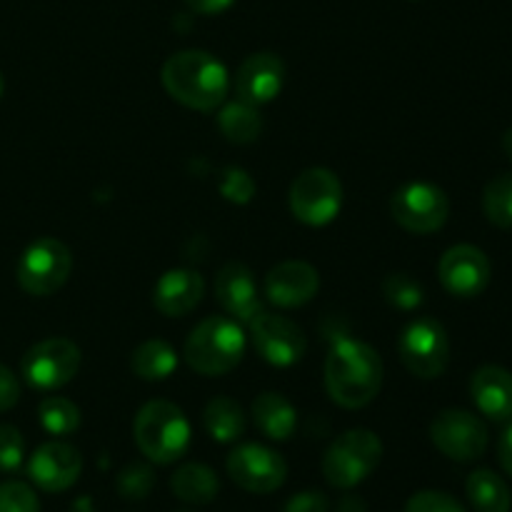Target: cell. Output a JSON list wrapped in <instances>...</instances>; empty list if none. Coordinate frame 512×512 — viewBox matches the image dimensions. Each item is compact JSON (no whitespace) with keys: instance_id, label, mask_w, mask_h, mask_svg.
I'll return each instance as SVG.
<instances>
[{"instance_id":"10","label":"cell","mask_w":512,"mask_h":512,"mask_svg":"<svg viewBox=\"0 0 512 512\" xmlns=\"http://www.w3.org/2000/svg\"><path fill=\"white\" fill-rule=\"evenodd\" d=\"M80 370V348L68 338H48L35 343L23 355L20 373L35 390H58L68 385Z\"/></svg>"},{"instance_id":"28","label":"cell","mask_w":512,"mask_h":512,"mask_svg":"<svg viewBox=\"0 0 512 512\" xmlns=\"http://www.w3.org/2000/svg\"><path fill=\"white\" fill-rule=\"evenodd\" d=\"M483 210L485 218L495 228L510 230L512 228V175H498L490 180L483 190Z\"/></svg>"},{"instance_id":"12","label":"cell","mask_w":512,"mask_h":512,"mask_svg":"<svg viewBox=\"0 0 512 512\" xmlns=\"http://www.w3.org/2000/svg\"><path fill=\"white\" fill-rule=\"evenodd\" d=\"M430 440L445 458L473 463L488 448V428L468 410H443L430 425Z\"/></svg>"},{"instance_id":"1","label":"cell","mask_w":512,"mask_h":512,"mask_svg":"<svg viewBox=\"0 0 512 512\" xmlns=\"http://www.w3.org/2000/svg\"><path fill=\"white\" fill-rule=\"evenodd\" d=\"M383 385L378 350L353 338L335 340L325 360V390L340 408L358 410L373 403Z\"/></svg>"},{"instance_id":"43","label":"cell","mask_w":512,"mask_h":512,"mask_svg":"<svg viewBox=\"0 0 512 512\" xmlns=\"http://www.w3.org/2000/svg\"><path fill=\"white\" fill-rule=\"evenodd\" d=\"M180 512H190V510H180Z\"/></svg>"},{"instance_id":"31","label":"cell","mask_w":512,"mask_h":512,"mask_svg":"<svg viewBox=\"0 0 512 512\" xmlns=\"http://www.w3.org/2000/svg\"><path fill=\"white\" fill-rule=\"evenodd\" d=\"M0 512H40L38 495L20 480L0 483Z\"/></svg>"},{"instance_id":"27","label":"cell","mask_w":512,"mask_h":512,"mask_svg":"<svg viewBox=\"0 0 512 512\" xmlns=\"http://www.w3.org/2000/svg\"><path fill=\"white\" fill-rule=\"evenodd\" d=\"M38 418L45 433L55 435V438L73 435L80 428V408L73 400L60 398V395H50L40 403Z\"/></svg>"},{"instance_id":"36","label":"cell","mask_w":512,"mask_h":512,"mask_svg":"<svg viewBox=\"0 0 512 512\" xmlns=\"http://www.w3.org/2000/svg\"><path fill=\"white\" fill-rule=\"evenodd\" d=\"M20 400V383L13 375V370L0 365V413L13 408Z\"/></svg>"},{"instance_id":"16","label":"cell","mask_w":512,"mask_h":512,"mask_svg":"<svg viewBox=\"0 0 512 512\" xmlns=\"http://www.w3.org/2000/svg\"><path fill=\"white\" fill-rule=\"evenodd\" d=\"M215 298L228 318L238 323H253L255 315L263 313L258 283L243 263H225L215 275Z\"/></svg>"},{"instance_id":"15","label":"cell","mask_w":512,"mask_h":512,"mask_svg":"<svg viewBox=\"0 0 512 512\" xmlns=\"http://www.w3.org/2000/svg\"><path fill=\"white\" fill-rule=\"evenodd\" d=\"M83 473V455L68 443H45L30 455L28 475L45 493H65Z\"/></svg>"},{"instance_id":"20","label":"cell","mask_w":512,"mask_h":512,"mask_svg":"<svg viewBox=\"0 0 512 512\" xmlns=\"http://www.w3.org/2000/svg\"><path fill=\"white\" fill-rule=\"evenodd\" d=\"M470 395L485 418L495 423L512 420V373L500 365H483L473 373Z\"/></svg>"},{"instance_id":"40","label":"cell","mask_w":512,"mask_h":512,"mask_svg":"<svg viewBox=\"0 0 512 512\" xmlns=\"http://www.w3.org/2000/svg\"><path fill=\"white\" fill-rule=\"evenodd\" d=\"M70 512H98V510H95V503L90 495H80V498L70 505Z\"/></svg>"},{"instance_id":"21","label":"cell","mask_w":512,"mask_h":512,"mask_svg":"<svg viewBox=\"0 0 512 512\" xmlns=\"http://www.w3.org/2000/svg\"><path fill=\"white\" fill-rule=\"evenodd\" d=\"M253 418L270 440H290L298 428V410L280 393H263L253 403Z\"/></svg>"},{"instance_id":"2","label":"cell","mask_w":512,"mask_h":512,"mask_svg":"<svg viewBox=\"0 0 512 512\" xmlns=\"http://www.w3.org/2000/svg\"><path fill=\"white\" fill-rule=\"evenodd\" d=\"M160 78L170 98L200 113L218 108L230 88L225 65L205 50H180L170 55Z\"/></svg>"},{"instance_id":"4","label":"cell","mask_w":512,"mask_h":512,"mask_svg":"<svg viewBox=\"0 0 512 512\" xmlns=\"http://www.w3.org/2000/svg\"><path fill=\"white\" fill-rule=\"evenodd\" d=\"M135 445L155 465H170L183 458L190 445V425L183 410L170 400H150L138 410L133 423Z\"/></svg>"},{"instance_id":"34","label":"cell","mask_w":512,"mask_h":512,"mask_svg":"<svg viewBox=\"0 0 512 512\" xmlns=\"http://www.w3.org/2000/svg\"><path fill=\"white\" fill-rule=\"evenodd\" d=\"M405 512H468L453 495L438 493V490H423L415 493L405 505Z\"/></svg>"},{"instance_id":"32","label":"cell","mask_w":512,"mask_h":512,"mask_svg":"<svg viewBox=\"0 0 512 512\" xmlns=\"http://www.w3.org/2000/svg\"><path fill=\"white\" fill-rule=\"evenodd\" d=\"M220 195L235 205H245L255 195V180L243 168H225L220 175Z\"/></svg>"},{"instance_id":"35","label":"cell","mask_w":512,"mask_h":512,"mask_svg":"<svg viewBox=\"0 0 512 512\" xmlns=\"http://www.w3.org/2000/svg\"><path fill=\"white\" fill-rule=\"evenodd\" d=\"M283 512H330V503L318 490H305V493L293 495L285 503Z\"/></svg>"},{"instance_id":"38","label":"cell","mask_w":512,"mask_h":512,"mask_svg":"<svg viewBox=\"0 0 512 512\" xmlns=\"http://www.w3.org/2000/svg\"><path fill=\"white\" fill-rule=\"evenodd\" d=\"M498 455H500V465L505 468V473L512 475V423L508 425V430L500 435Z\"/></svg>"},{"instance_id":"41","label":"cell","mask_w":512,"mask_h":512,"mask_svg":"<svg viewBox=\"0 0 512 512\" xmlns=\"http://www.w3.org/2000/svg\"><path fill=\"white\" fill-rule=\"evenodd\" d=\"M503 150H505V155H508V160L512 163V128L503 135Z\"/></svg>"},{"instance_id":"19","label":"cell","mask_w":512,"mask_h":512,"mask_svg":"<svg viewBox=\"0 0 512 512\" xmlns=\"http://www.w3.org/2000/svg\"><path fill=\"white\" fill-rule=\"evenodd\" d=\"M203 275L188 268L168 270L153 288V305L165 318H183L203 300Z\"/></svg>"},{"instance_id":"26","label":"cell","mask_w":512,"mask_h":512,"mask_svg":"<svg viewBox=\"0 0 512 512\" xmlns=\"http://www.w3.org/2000/svg\"><path fill=\"white\" fill-rule=\"evenodd\" d=\"M130 368L140 380L155 383V380H165L173 375V370L178 368V355L165 340H145L143 345L135 348Z\"/></svg>"},{"instance_id":"37","label":"cell","mask_w":512,"mask_h":512,"mask_svg":"<svg viewBox=\"0 0 512 512\" xmlns=\"http://www.w3.org/2000/svg\"><path fill=\"white\" fill-rule=\"evenodd\" d=\"M233 3L235 0H185V5L198 15H218L228 10Z\"/></svg>"},{"instance_id":"7","label":"cell","mask_w":512,"mask_h":512,"mask_svg":"<svg viewBox=\"0 0 512 512\" xmlns=\"http://www.w3.org/2000/svg\"><path fill=\"white\" fill-rule=\"evenodd\" d=\"M290 213L305 225H328L343 205V185L328 168H308L290 185Z\"/></svg>"},{"instance_id":"8","label":"cell","mask_w":512,"mask_h":512,"mask_svg":"<svg viewBox=\"0 0 512 512\" xmlns=\"http://www.w3.org/2000/svg\"><path fill=\"white\" fill-rule=\"evenodd\" d=\"M405 368L423 380H435L450 363V340L443 325L433 318H418L403 330L398 343Z\"/></svg>"},{"instance_id":"33","label":"cell","mask_w":512,"mask_h":512,"mask_svg":"<svg viewBox=\"0 0 512 512\" xmlns=\"http://www.w3.org/2000/svg\"><path fill=\"white\" fill-rule=\"evenodd\" d=\"M25 440L15 425H0V470L15 473L23 465Z\"/></svg>"},{"instance_id":"13","label":"cell","mask_w":512,"mask_h":512,"mask_svg":"<svg viewBox=\"0 0 512 512\" xmlns=\"http://www.w3.org/2000/svg\"><path fill=\"white\" fill-rule=\"evenodd\" d=\"M250 333H253V345L260 353L265 363L275 365V368H290L298 363L308 348V338H305L303 328L295 320L285 318V315L275 313H260L250 323Z\"/></svg>"},{"instance_id":"3","label":"cell","mask_w":512,"mask_h":512,"mask_svg":"<svg viewBox=\"0 0 512 512\" xmlns=\"http://www.w3.org/2000/svg\"><path fill=\"white\" fill-rule=\"evenodd\" d=\"M245 333L238 320L210 315L193 328L185 340V363L200 375L218 378L243 360Z\"/></svg>"},{"instance_id":"22","label":"cell","mask_w":512,"mask_h":512,"mask_svg":"<svg viewBox=\"0 0 512 512\" xmlns=\"http://www.w3.org/2000/svg\"><path fill=\"white\" fill-rule=\"evenodd\" d=\"M170 490L175 498L188 505H208L218 498L220 480L205 463H188L175 470L170 478Z\"/></svg>"},{"instance_id":"11","label":"cell","mask_w":512,"mask_h":512,"mask_svg":"<svg viewBox=\"0 0 512 512\" xmlns=\"http://www.w3.org/2000/svg\"><path fill=\"white\" fill-rule=\"evenodd\" d=\"M225 468L238 488L255 495L275 493L283 488L285 478H288V465H285L283 455L258 443L238 445L228 455Z\"/></svg>"},{"instance_id":"5","label":"cell","mask_w":512,"mask_h":512,"mask_svg":"<svg viewBox=\"0 0 512 512\" xmlns=\"http://www.w3.org/2000/svg\"><path fill=\"white\" fill-rule=\"evenodd\" d=\"M383 460V443L370 430H348L323 455V475L328 485L350 490L375 473Z\"/></svg>"},{"instance_id":"42","label":"cell","mask_w":512,"mask_h":512,"mask_svg":"<svg viewBox=\"0 0 512 512\" xmlns=\"http://www.w3.org/2000/svg\"><path fill=\"white\" fill-rule=\"evenodd\" d=\"M3 90H5V80H3V73H0V98H3Z\"/></svg>"},{"instance_id":"39","label":"cell","mask_w":512,"mask_h":512,"mask_svg":"<svg viewBox=\"0 0 512 512\" xmlns=\"http://www.w3.org/2000/svg\"><path fill=\"white\" fill-rule=\"evenodd\" d=\"M335 512H368V505H365V500L360 495H345Z\"/></svg>"},{"instance_id":"30","label":"cell","mask_w":512,"mask_h":512,"mask_svg":"<svg viewBox=\"0 0 512 512\" xmlns=\"http://www.w3.org/2000/svg\"><path fill=\"white\" fill-rule=\"evenodd\" d=\"M383 295L398 310H415L423 305V288L408 273H390L383 283Z\"/></svg>"},{"instance_id":"29","label":"cell","mask_w":512,"mask_h":512,"mask_svg":"<svg viewBox=\"0 0 512 512\" xmlns=\"http://www.w3.org/2000/svg\"><path fill=\"white\" fill-rule=\"evenodd\" d=\"M120 498L125 500H145L155 488V473L150 465L145 463H130L125 465L115 480Z\"/></svg>"},{"instance_id":"24","label":"cell","mask_w":512,"mask_h":512,"mask_svg":"<svg viewBox=\"0 0 512 512\" xmlns=\"http://www.w3.org/2000/svg\"><path fill=\"white\" fill-rule=\"evenodd\" d=\"M218 128L225 135V140L235 145L255 143L263 133V118L258 113V105H250L238 100L228 103L218 115Z\"/></svg>"},{"instance_id":"18","label":"cell","mask_w":512,"mask_h":512,"mask_svg":"<svg viewBox=\"0 0 512 512\" xmlns=\"http://www.w3.org/2000/svg\"><path fill=\"white\" fill-rule=\"evenodd\" d=\"M318 288V270L303 260H285L265 275V295L278 308H300L315 298Z\"/></svg>"},{"instance_id":"9","label":"cell","mask_w":512,"mask_h":512,"mask_svg":"<svg viewBox=\"0 0 512 512\" xmlns=\"http://www.w3.org/2000/svg\"><path fill=\"white\" fill-rule=\"evenodd\" d=\"M395 223L415 235H430L448 223L450 200L443 188L433 183H408L398 188L390 200Z\"/></svg>"},{"instance_id":"6","label":"cell","mask_w":512,"mask_h":512,"mask_svg":"<svg viewBox=\"0 0 512 512\" xmlns=\"http://www.w3.org/2000/svg\"><path fill=\"white\" fill-rule=\"evenodd\" d=\"M73 270V255L68 245L55 238H40L23 250L15 278L28 295L45 298L65 285Z\"/></svg>"},{"instance_id":"25","label":"cell","mask_w":512,"mask_h":512,"mask_svg":"<svg viewBox=\"0 0 512 512\" xmlns=\"http://www.w3.org/2000/svg\"><path fill=\"white\" fill-rule=\"evenodd\" d=\"M203 425L218 443H235L245 433V413L233 398H213L205 405Z\"/></svg>"},{"instance_id":"14","label":"cell","mask_w":512,"mask_h":512,"mask_svg":"<svg viewBox=\"0 0 512 512\" xmlns=\"http://www.w3.org/2000/svg\"><path fill=\"white\" fill-rule=\"evenodd\" d=\"M438 275L443 288L455 298H475L490 283V260L475 245H453L440 258Z\"/></svg>"},{"instance_id":"23","label":"cell","mask_w":512,"mask_h":512,"mask_svg":"<svg viewBox=\"0 0 512 512\" xmlns=\"http://www.w3.org/2000/svg\"><path fill=\"white\" fill-rule=\"evenodd\" d=\"M468 500L475 512H510L512 495L505 480L493 470H475L468 475Z\"/></svg>"},{"instance_id":"17","label":"cell","mask_w":512,"mask_h":512,"mask_svg":"<svg viewBox=\"0 0 512 512\" xmlns=\"http://www.w3.org/2000/svg\"><path fill=\"white\" fill-rule=\"evenodd\" d=\"M285 83V65L275 53H253L240 63L235 73L238 100L250 105H263L278 98Z\"/></svg>"}]
</instances>
